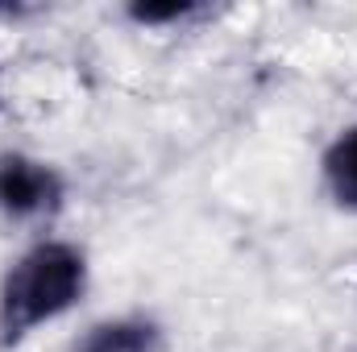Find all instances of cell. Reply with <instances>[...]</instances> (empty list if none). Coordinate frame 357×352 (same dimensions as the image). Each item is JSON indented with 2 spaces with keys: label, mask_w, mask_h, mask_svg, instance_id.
<instances>
[{
  "label": "cell",
  "mask_w": 357,
  "mask_h": 352,
  "mask_svg": "<svg viewBox=\"0 0 357 352\" xmlns=\"http://www.w3.org/2000/svg\"><path fill=\"white\" fill-rule=\"evenodd\" d=\"M91 286V262L75 241L42 237L0 273V349H21L42 328L71 315Z\"/></svg>",
  "instance_id": "6da1fadb"
},
{
  "label": "cell",
  "mask_w": 357,
  "mask_h": 352,
  "mask_svg": "<svg viewBox=\"0 0 357 352\" xmlns=\"http://www.w3.org/2000/svg\"><path fill=\"white\" fill-rule=\"evenodd\" d=\"M67 203V178L46 158L25 150L0 154V220L8 224H46Z\"/></svg>",
  "instance_id": "7a4b0ae2"
},
{
  "label": "cell",
  "mask_w": 357,
  "mask_h": 352,
  "mask_svg": "<svg viewBox=\"0 0 357 352\" xmlns=\"http://www.w3.org/2000/svg\"><path fill=\"white\" fill-rule=\"evenodd\" d=\"M67 352H162V328L150 315H112L75 336Z\"/></svg>",
  "instance_id": "3957f363"
},
{
  "label": "cell",
  "mask_w": 357,
  "mask_h": 352,
  "mask_svg": "<svg viewBox=\"0 0 357 352\" xmlns=\"http://www.w3.org/2000/svg\"><path fill=\"white\" fill-rule=\"evenodd\" d=\"M320 175H324V191L337 207L357 211V125L345 133H337L320 158Z\"/></svg>",
  "instance_id": "277c9868"
},
{
  "label": "cell",
  "mask_w": 357,
  "mask_h": 352,
  "mask_svg": "<svg viewBox=\"0 0 357 352\" xmlns=\"http://www.w3.org/2000/svg\"><path fill=\"white\" fill-rule=\"evenodd\" d=\"M204 4L195 0H171V4H133L129 8V21L137 25H150V29H162V25H183L191 17H199Z\"/></svg>",
  "instance_id": "5b68a950"
}]
</instances>
